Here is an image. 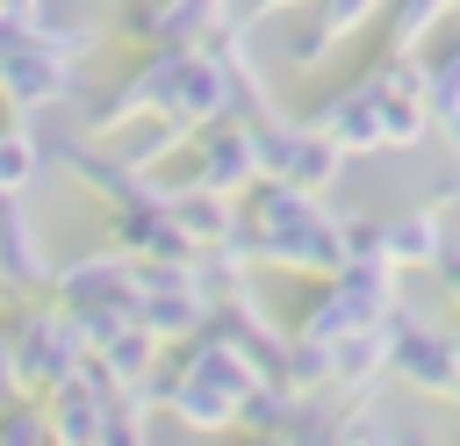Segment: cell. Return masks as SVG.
Returning <instances> with one entry per match:
<instances>
[{
	"label": "cell",
	"mask_w": 460,
	"mask_h": 446,
	"mask_svg": "<svg viewBox=\"0 0 460 446\" xmlns=\"http://www.w3.org/2000/svg\"><path fill=\"white\" fill-rule=\"evenodd\" d=\"M50 295L79 317L86 345H101L108 331L137 324V281H129V252H122V245H101V252L58 259V266H50Z\"/></svg>",
	"instance_id": "obj_1"
},
{
	"label": "cell",
	"mask_w": 460,
	"mask_h": 446,
	"mask_svg": "<svg viewBox=\"0 0 460 446\" xmlns=\"http://www.w3.org/2000/svg\"><path fill=\"white\" fill-rule=\"evenodd\" d=\"M0 331H7V345H14V367H22V388H29V396H50V388L79 367V352H86V331H79V317H72L58 295L14 302V309L0 317Z\"/></svg>",
	"instance_id": "obj_2"
},
{
	"label": "cell",
	"mask_w": 460,
	"mask_h": 446,
	"mask_svg": "<svg viewBox=\"0 0 460 446\" xmlns=\"http://www.w3.org/2000/svg\"><path fill=\"white\" fill-rule=\"evenodd\" d=\"M0 101L14 108V115H43V108H58V101H79V65L72 58H58L36 29H14V22H0Z\"/></svg>",
	"instance_id": "obj_3"
},
{
	"label": "cell",
	"mask_w": 460,
	"mask_h": 446,
	"mask_svg": "<svg viewBox=\"0 0 460 446\" xmlns=\"http://www.w3.org/2000/svg\"><path fill=\"white\" fill-rule=\"evenodd\" d=\"M180 65H187V43H151L115 86H101L93 101H86V137H115V129H129L137 115H158V108H172V86H180Z\"/></svg>",
	"instance_id": "obj_4"
},
{
	"label": "cell",
	"mask_w": 460,
	"mask_h": 446,
	"mask_svg": "<svg viewBox=\"0 0 460 446\" xmlns=\"http://www.w3.org/2000/svg\"><path fill=\"white\" fill-rule=\"evenodd\" d=\"M252 137H259V173H273V180H288V187H309V194H331L338 187V173H345V151L323 137V129H309L302 115H259L252 122Z\"/></svg>",
	"instance_id": "obj_5"
},
{
	"label": "cell",
	"mask_w": 460,
	"mask_h": 446,
	"mask_svg": "<svg viewBox=\"0 0 460 446\" xmlns=\"http://www.w3.org/2000/svg\"><path fill=\"white\" fill-rule=\"evenodd\" d=\"M388 374L424 396V403H453L460 396V331H438L431 317H417L410 302H395V352Z\"/></svg>",
	"instance_id": "obj_6"
},
{
	"label": "cell",
	"mask_w": 460,
	"mask_h": 446,
	"mask_svg": "<svg viewBox=\"0 0 460 446\" xmlns=\"http://www.w3.org/2000/svg\"><path fill=\"white\" fill-rule=\"evenodd\" d=\"M230 14L237 0H115L108 29L129 50H151V43H208Z\"/></svg>",
	"instance_id": "obj_7"
},
{
	"label": "cell",
	"mask_w": 460,
	"mask_h": 446,
	"mask_svg": "<svg viewBox=\"0 0 460 446\" xmlns=\"http://www.w3.org/2000/svg\"><path fill=\"white\" fill-rule=\"evenodd\" d=\"M187 180H201V187H216V194H244L252 180H259V137H252V115H208V122H194V137H187Z\"/></svg>",
	"instance_id": "obj_8"
},
{
	"label": "cell",
	"mask_w": 460,
	"mask_h": 446,
	"mask_svg": "<svg viewBox=\"0 0 460 446\" xmlns=\"http://www.w3.org/2000/svg\"><path fill=\"white\" fill-rule=\"evenodd\" d=\"M252 266L259 273H331L345 266V237H338V209L323 201L316 216H295V223H273V230H252Z\"/></svg>",
	"instance_id": "obj_9"
},
{
	"label": "cell",
	"mask_w": 460,
	"mask_h": 446,
	"mask_svg": "<svg viewBox=\"0 0 460 446\" xmlns=\"http://www.w3.org/2000/svg\"><path fill=\"white\" fill-rule=\"evenodd\" d=\"M374 86H381V144L388 151H417L431 137V101H424V65L417 50H381L374 65Z\"/></svg>",
	"instance_id": "obj_10"
},
{
	"label": "cell",
	"mask_w": 460,
	"mask_h": 446,
	"mask_svg": "<svg viewBox=\"0 0 460 446\" xmlns=\"http://www.w3.org/2000/svg\"><path fill=\"white\" fill-rule=\"evenodd\" d=\"M302 122H309V129H323L345 158L388 151V144H381V86H374V72H352L338 94L309 101V108H302Z\"/></svg>",
	"instance_id": "obj_11"
},
{
	"label": "cell",
	"mask_w": 460,
	"mask_h": 446,
	"mask_svg": "<svg viewBox=\"0 0 460 446\" xmlns=\"http://www.w3.org/2000/svg\"><path fill=\"white\" fill-rule=\"evenodd\" d=\"M50 252H43V230L29 223V194H0V309L29 302V295H50Z\"/></svg>",
	"instance_id": "obj_12"
},
{
	"label": "cell",
	"mask_w": 460,
	"mask_h": 446,
	"mask_svg": "<svg viewBox=\"0 0 460 446\" xmlns=\"http://www.w3.org/2000/svg\"><path fill=\"white\" fill-rule=\"evenodd\" d=\"M388 352H395V309L374 317V324H359V331H345V338L331 345V388H323V396H338V403L374 396V388L388 381Z\"/></svg>",
	"instance_id": "obj_13"
},
{
	"label": "cell",
	"mask_w": 460,
	"mask_h": 446,
	"mask_svg": "<svg viewBox=\"0 0 460 446\" xmlns=\"http://www.w3.org/2000/svg\"><path fill=\"white\" fill-rule=\"evenodd\" d=\"M381 259L395 273H431L446 259V209L424 201V209H402V216H381Z\"/></svg>",
	"instance_id": "obj_14"
},
{
	"label": "cell",
	"mask_w": 460,
	"mask_h": 446,
	"mask_svg": "<svg viewBox=\"0 0 460 446\" xmlns=\"http://www.w3.org/2000/svg\"><path fill=\"white\" fill-rule=\"evenodd\" d=\"M137 324H144L158 345H180V338H194V331L208 324V302H201L194 281H144V288H137Z\"/></svg>",
	"instance_id": "obj_15"
},
{
	"label": "cell",
	"mask_w": 460,
	"mask_h": 446,
	"mask_svg": "<svg viewBox=\"0 0 460 446\" xmlns=\"http://www.w3.org/2000/svg\"><path fill=\"white\" fill-rule=\"evenodd\" d=\"M43 417H50V446H108V403L79 374H65L43 396Z\"/></svg>",
	"instance_id": "obj_16"
},
{
	"label": "cell",
	"mask_w": 460,
	"mask_h": 446,
	"mask_svg": "<svg viewBox=\"0 0 460 446\" xmlns=\"http://www.w3.org/2000/svg\"><path fill=\"white\" fill-rule=\"evenodd\" d=\"M446 22H453V0H381V14H374L381 50H424Z\"/></svg>",
	"instance_id": "obj_17"
},
{
	"label": "cell",
	"mask_w": 460,
	"mask_h": 446,
	"mask_svg": "<svg viewBox=\"0 0 460 446\" xmlns=\"http://www.w3.org/2000/svg\"><path fill=\"white\" fill-rule=\"evenodd\" d=\"M302 396H309V388H295V381H280V374H259V381L244 388V403H237V432H259V439H280Z\"/></svg>",
	"instance_id": "obj_18"
},
{
	"label": "cell",
	"mask_w": 460,
	"mask_h": 446,
	"mask_svg": "<svg viewBox=\"0 0 460 446\" xmlns=\"http://www.w3.org/2000/svg\"><path fill=\"white\" fill-rule=\"evenodd\" d=\"M43 137L29 129V115H14V122H0V194H36V180H43Z\"/></svg>",
	"instance_id": "obj_19"
},
{
	"label": "cell",
	"mask_w": 460,
	"mask_h": 446,
	"mask_svg": "<svg viewBox=\"0 0 460 446\" xmlns=\"http://www.w3.org/2000/svg\"><path fill=\"white\" fill-rule=\"evenodd\" d=\"M410 432L381 410V396H352L338 403V424H331V446H402Z\"/></svg>",
	"instance_id": "obj_20"
},
{
	"label": "cell",
	"mask_w": 460,
	"mask_h": 446,
	"mask_svg": "<svg viewBox=\"0 0 460 446\" xmlns=\"http://www.w3.org/2000/svg\"><path fill=\"white\" fill-rule=\"evenodd\" d=\"M93 352H101V367H108V374L122 381V396H129V388L151 374V360H158V338H151L144 324H122V331H108Z\"/></svg>",
	"instance_id": "obj_21"
},
{
	"label": "cell",
	"mask_w": 460,
	"mask_h": 446,
	"mask_svg": "<svg viewBox=\"0 0 460 446\" xmlns=\"http://www.w3.org/2000/svg\"><path fill=\"white\" fill-rule=\"evenodd\" d=\"M331 50H338V36H331L309 7H302V22L280 36V65H288V72H323V65H331Z\"/></svg>",
	"instance_id": "obj_22"
},
{
	"label": "cell",
	"mask_w": 460,
	"mask_h": 446,
	"mask_svg": "<svg viewBox=\"0 0 460 446\" xmlns=\"http://www.w3.org/2000/svg\"><path fill=\"white\" fill-rule=\"evenodd\" d=\"M0 446H50L43 396H14V403H0Z\"/></svg>",
	"instance_id": "obj_23"
},
{
	"label": "cell",
	"mask_w": 460,
	"mask_h": 446,
	"mask_svg": "<svg viewBox=\"0 0 460 446\" xmlns=\"http://www.w3.org/2000/svg\"><path fill=\"white\" fill-rule=\"evenodd\" d=\"M309 14L345 43V36H359V29H374V14H381V0H309Z\"/></svg>",
	"instance_id": "obj_24"
},
{
	"label": "cell",
	"mask_w": 460,
	"mask_h": 446,
	"mask_svg": "<svg viewBox=\"0 0 460 446\" xmlns=\"http://www.w3.org/2000/svg\"><path fill=\"white\" fill-rule=\"evenodd\" d=\"M338 237H345V259H381V216H345L338 209Z\"/></svg>",
	"instance_id": "obj_25"
},
{
	"label": "cell",
	"mask_w": 460,
	"mask_h": 446,
	"mask_svg": "<svg viewBox=\"0 0 460 446\" xmlns=\"http://www.w3.org/2000/svg\"><path fill=\"white\" fill-rule=\"evenodd\" d=\"M50 7H58V0H0V22H14V29H43Z\"/></svg>",
	"instance_id": "obj_26"
},
{
	"label": "cell",
	"mask_w": 460,
	"mask_h": 446,
	"mask_svg": "<svg viewBox=\"0 0 460 446\" xmlns=\"http://www.w3.org/2000/svg\"><path fill=\"white\" fill-rule=\"evenodd\" d=\"M14 396H29V388H22V367H14V345H7V331H0V403H14Z\"/></svg>",
	"instance_id": "obj_27"
},
{
	"label": "cell",
	"mask_w": 460,
	"mask_h": 446,
	"mask_svg": "<svg viewBox=\"0 0 460 446\" xmlns=\"http://www.w3.org/2000/svg\"><path fill=\"white\" fill-rule=\"evenodd\" d=\"M431 273H438V295H446V309L460 317V252H446V259H438Z\"/></svg>",
	"instance_id": "obj_28"
},
{
	"label": "cell",
	"mask_w": 460,
	"mask_h": 446,
	"mask_svg": "<svg viewBox=\"0 0 460 446\" xmlns=\"http://www.w3.org/2000/svg\"><path fill=\"white\" fill-rule=\"evenodd\" d=\"M431 201H438V209H453V201H460V158H453V151H446V165H438V187H431Z\"/></svg>",
	"instance_id": "obj_29"
},
{
	"label": "cell",
	"mask_w": 460,
	"mask_h": 446,
	"mask_svg": "<svg viewBox=\"0 0 460 446\" xmlns=\"http://www.w3.org/2000/svg\"><path fill=\"white\" fill-rule=\"evenodd\" d=\"M237 7H244L252 22H266V14H302L309 0H237Z\"/></svg>",
	"instance_id": "obj_30"
},
{
	"label": "cell",
	"mask_w": 460,
	"mask_h": 446,
	"mask_svg": "<svg viewBox=\"0 0 460 446\" xmlns=\"http://www.w3.org/2000/svg\"><path fill=\"white\" fill-rule=\"evenodd\" d=\"M453 22H460V0H453Z\"/></svg>",
	"instance_id": "obj_31"
}]
</instances>
